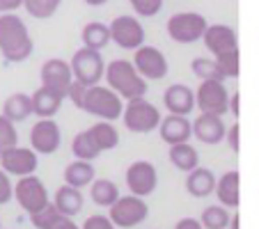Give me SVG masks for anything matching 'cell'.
<instances>
[{"mask_svg": "<svg viewBox=\"0 0 259 229\" xmlns=\"http://www.w3.org/2000/svg\"><path fill=\"white\" fill-rule=\"evenodd\" d=\"M32 37L28 25L14 12L0 14V55L7 62H23L32 55Z\"/></svg>", "mask_w": 259, "mask_h": 229, "instance_id": "6da1fadb", "label": "cell"}, {"mask_svg": "<svg viewBox=\"0 0 259 229\" xmlns=\"http://www.w3.org/2000/svg\"><path fill=\"white\" fill-rule=\"evenodd\" d=\"M103 78H106L108 87L117 92L124 101L147 94V80L136 71L131 60H113L110 64H106Z\"/></svg>", "mask_w": 259, "mask_h": 229, "instance_id": "7a4b0ae2", "label": "cell"}, {"mask_svg": "<svg viewBox=\"0 0 259 229\" xmlns=\"http://www.w3.org/2000/svg\"><path fill=\"white\" fill-rule=\"evenodd\" d=\"M122 108H124V99L117 92H113L108 85L97 83V85H88L80 110L92 115V117L115 122V119L122 117Z\"/></svg>", "mask_w": 259, "mask_h": 229, "instance_id": "3957f363", "label": "cell"}, {"mask_svg": "<svg viewBox=\"0 0 259 229\" xmlns=\"http://www.w3.org/2000/svg\"><path fill=\"white\" fill-rule=\"evenodd\" d=\"M122 122L124 126L131 133H152L158 128V122H161V112L154 103H149L145 97H136L124 101L122 108Z\"/></svg>", "mask_w": 259, "mask_h": 229, "instance_id": "277c9868", "label": "cell"}, {"mask_svg": "<svg viewBox=\"0 0 259 229\" xmlns=\"http://www.w3.org/2000/svg\"><path fill=\"white\" fill-rule=\"evenodd\" d=\"M149 215L145 197L138 195H119L113 204L108 206V218L117 229H133L140 222H145Z\"/></svg>", "mask_w": 259, "mask_h": 229, "instance_id": "5b68a950", "label": "cell"}, {"mask_svg": "<svg viewBox=\"0 0 259 229\" xmlns=\"http://www.w3.org/2000/svg\"><path fill=\"white\" fill-rule=\"evenodd\" d=\"M206 25V16H202L200 12H177L167 19V37L175 44H195L202 39Z\"/></svg>", "mask_w": 259, "mask_h": 229, "instance_id": "8992f818", "label": "cell"}, {"mask_svg": "<svg viewBox=\"0 0 259 229\" xmlns=\"http://www.w3.org/2000/svg\"><path fill=\"white\" fill-rule=\"evenodd\" d=\"M69 67H71L73 80H78V83H83V85L101 83L103 71H106V62H103L101 51H94V49L76 51L71 62H69Z\"/></svg>", "mask_w": 259, "mask_h": 229, "instance_id": "52a82bcc", "label": "cell"}, {"mask_svg": "<svg viewBox=\"0 0 259 229\" xmlns=\"http://www.w3.org/2000/svg\"><path fill=\"white\" fill-rule=\"evenodd\" d=\"M14 200L25 213H34V211L44 209L51 202V197L44 181L39 176L28 174V176H19V184L14 186Z\"/></svg>", "mask_w": 259, "mask_h": 229, "instance_id": "ba28073f", "label": "cell"}, {"mask_svg": "<svg viewBox=\"0 0 259 229\" xmlns=\"http://www.w3.org/2000/svg\"><path fill=\"white\" fill-rule=\"evenodd\" d=\"M108 30H110V41L124 51H136L145 44V28L138 21V16H117V19L110 21Z\"/></svg>", "mask_w": 259, "mask_h": 229, "instance_id": "9c48e42d", "label": "cell"}, {"mask_svg": "<svg viewBox=\"0 0 259 229\" xmlns=\"http://www.w3.org/2000/svg\"><path fill=\"white\" fill-rule=\"evenodd\" d=\"M227 97L230 92L225 87V80H202L195 89V108L200 112L223 117L227 112Z\"/></svg>", "mask_w": 259, "mask_h": 229, "instance_id": "30bf717a", "label": "cell"}, {"mask_svg": "<svg viewBox=\"0 0 259 229\" xmlns=\"http://www.w3.org/2000/svg\"><path fill=\"white\" fill-rule=\"evenodd\" d=\"M133 67L140 73L145 80H161L167 76L170 71V64H167V58L163 55V51H158L156 46H145L136 49V55H133Z\"/></svg>", "mask_w": 259, "mask_h": 229, "instance_id": "8fae6325", "label": "cell"}, {"mask_svg": "<svg viewBox=\"0 0 259 229\" xmlns=\"http://www.w3.org/2000/svg\"><path fill=\"white\" fill-rule=\"evenodd\" d=\"M62 145V131H60L58 122H53V117H44L32 126L30 131V149L37 156H51L60 149Z\"/></svg>", "mask_w": 259, "mask_h": 229, "instance_id": "7c38bea8", "label": "cell"}, {"mask_svg": "<svg viewBox=\"0 0 259 229\" xmlns=\"http://www.w3.org/2000/svg\"><path fill=\"white\" fill-rule=\"evenodd\" d=\"M126 188L131 195L147 197L158 188L156 165L149 161H136L126 167Z\"/></svg>", "mask_w": 259, "mask_h": 229, "instance_id": "4fadbf2b", "label": "cell"}, {"mask_svg": "<svg viewBox=\"0 0 259 229\" xmlns=\"http://www.w3.org/2000/svg\"><path fill=\"white\" fill-rule=\"evenodd\" d=\"M39 165V156L30 147H10L0 154V170H5L10 176H28L34 174Z\"/></svg>", "mask_w": 259, "mask_h": 229, "instance_id": "5bb4252c", "label": "cell"}, {"mask_svg": "<svg viewBox=\"0 0 259 229\" xmlns=\"http://www.w3.org/2000/svg\"><path fill=\"white\" fill-rule=\"evenodd\" d=\"M202 41L211 51L213 58L232 53V51H239V34H236V30L232 25H225V23L206 25L204 34H202Z\"/></svg>", "mask_w": 259, "mask_h": 229, "instance_id": "9a60e30c", "label": "cell"}, {"mask_svg": "<svg viewBox=\"0 0 259 229\" xmlns=\"http://www.w3.org/2000/svg\"><path fill=\"white\" fill-rule=\"evenodd\" d=\"M39 78H41V85H44V87L53 89V92L62 94V97L67 99V89L73 80L71 67H69L67 60H62V58L46 60L39 69Z\"/></svg>", "mask_w": 259, "mask_h": 229, "instance_id": "2e32d148", "label": "cell"}, {"mask_svg": "<svg viewBox=\"0 0 259 229\" xmlns=\"http://www.w3.org/2000/svg\"><path fill=\"white\" fill-rule=\"evenodd\" d=\"M225 124H223V117L218 115H209V112H200L195 117V122H191V131L193 135L197 138L204 145H218L225 138Z\"/></svg>", "mask_w": 259, "mask_h": 229, "instance_id": "e0dca14e", "label": "cell"}, {"mask_svg": "<svg viewBox=\"0 0 259 229\" xmlns=\"http://www.w3.org/2000/svg\"><path fill=\"white\" fill-rule=\"evenodd\" d=\"M158 135L165 145H179V142H188L193 135L191 131V119L186 115H167L161 117L158 122Z\"/></svg>", "mask_w": 259, "mask_h": 229, "instance_id": "ac0fdd59", "label": "cell"}, {"mask_svg": "<svg viewBox=\"0 0 259 229\" xmlns=\"http://www.w3.org/2000/svg\"><path fill=\"white\" fill-rule=\"evenodd\" d=\"M163 103H165L167 112H172V115H186L188 117L193 112V108H195V92L184 83H175L165 89Z\"/></svg>", "mask_w": 259, "mask_h": 229, "instance_id": "d6986e66", "label": "cell"}, {"mask_svg": "<svg viewBox=\"0 0 259 229\" xmlns=\"http://www.w3.org/2000/svg\"><path fill=\"white\" fill-rule=\"evenodd\" d=\"M85 204V197H83V190L80 188H73V186H60L55 190L53 195V206L64 215V218H73L83 211Z\"/></svg>", "mask_w": 259, "mask_h": 229, "instance_id": "ffe728a7", "label": "cell"}, {"mask_svg": "<svg viewBox=\"0 0 259 229\" xmlns=\"http://www.w3.org/2000/svg\"><path fill=\"white\" fill-rule=\"evenodd\" d=\"M30 101H32V115L44 119V117H55L58 115L64 97L41 85L39 89H34V94H30Z\"/></svg>", "mask_w": 259, "mask_h": 229, "instance_id": "44dd1931", "label": "cell"}, {"mask_svg": "<svg viewBox=\"0 0 259 229\" xmlns=\"http://www.w3.org/2000/svg\"><path fill=\"white\" fill-rule=\"evenodd\" d=\"M239 170H230L225 174L215 179V197L225 209H239L241 204V195H239Z\"/></svg>", "mask_w": 259, "mask_h": 229, "instance_id": "7402d4cb", "label": "cell"}, {"mask_svg": "<svg viewBox=\"0 0 259 229\" xmlns=\"http://www.w3.org/2000/svg\"><path fill=\"white\" fill-rule=\"evenodd\" d=\"M186 190L188 195L197 197V200H202V197H209L211 193H213L215 188V174L211 170H206V167H193L191 172H186Z\"/></svg>", "mask_w": 259, "mask_h": 229, "instance_id": "603a6c76", "label": "cell"}, {"mask_svg": "<svg viewBox=\"0 0 259 229\" xmlns=\"http://www.w3.org/2000/svg\"><path fill=\"white\" fill-rule=\"evenodd\" d=\"M97 179V170H94L92 161H76L69 163L67 170H64V184L73 186V188H80L83 190L85 186H90L92 181Z\"/></svg>", "mask_w": 259, "mask_h": 229, "instance_id": "cb8c5ba5", "label": "cell"}, {"mask_svg": "<svg viewBox=\"0 0 259 229\" xmlns=\"http://www.w3.org/2000/svg\"><path fill=\"white\" fill-rule=\"evenodd\" d=\"M167 158L170 163L181 172H191L193 167L200 165V154L197 149L191 145V142H179V145H170V151H167Z\"/></svg>", "mask_w": 259, "mask_h": 229, "instance_id": "d4e9b609", "label": "cell"}, {"mask_svg": "<svg viewBox=\"0 0 259 229\" xmlns=\"http://www.w3.org/2000/svg\"><path fill=\"white\" fill-rule=\"evenodd\" d=\"M3 115L14 124L25 122V119L32 115V101H30V97L23 92H16V94H12V97H7L5 103H3Z\"/></svg>", "mask_w": 259, "mask_h": 229, "instance_id": "484cf974", "label": "cell"}, {"mask_svg": "<svg viewBox=\"0 0 259 229\" xmlns=\"http://www.w3.org/2000/svg\"><path fill=\"white\" fill-rule=\"evenodd\" d=\"M80 39H83L85 49L101 51L110 44V30H108V25L101 23V21H90V23H85L83 30H80Z\"/></svg>", "mask_w": 259, "mask_h": 229, "instance_id": "4316f807", "label": "cell"}, {"mask_svg": "<svg viewBox=\"0 0 259 229\" xmlns=\"http://www.w3.org/2000/svg\"><path fill=\"white\" fill-rule=\"evenodd\" d=\"M90 195H92V202L97 206L108 209V206L119 197V188H117V184L110 179H94L92 184H90Z\"/></svg>", "mask_w": 259, "mask_h": 229, "instance_id": "83f0119b", "label": "cell"}, {"mask_svg": "<svg viewBox=\"0 0 259 229\" xmlns=\"http://www.w3.org/2000/svg\"><path fill=\"white\" fill-rule=\"evenodd\" d=\"M71 154L78 158V161H94V158H99L101 149H99L97 140L92 138V133L80 131V133H76V138L71 140Z\"/></svg>", "mask_w": 259, "mask_h": 229, "instance_id": "f1b7e54d", "label": "cell"}, {"mask_svg": "<svg viewBox=\"0 0 259 229\" xmlns=\"http://www.w3.org/2000/svg\"><path fill=\"white\" fill-rule=\"evenodd\" d=\"M88 131L92 133V138L97 140V145L101 151H110L119 145V133H117V128H115L113 122L101 119V122H97L94 126H90Z\"/></svg>", "mask_w": 259, "mask_h": 229, "instance_id": "f546056e", "label": "cell"}, {"mask_svg": "<svg viewBox=\"0 0 259 229\" xmlns=\"http://www.w3.org/2000/svg\"><path fill=\"white\" fill-rule=\"evenodd\" d=\"M200 224L204 229H227V224H230V209H225L223 204L206 206L202 211Z\"/></svg>", "mask_w": 259, "mask_h": 229, "instance_id": "4dcf8cb0", "label": "cell"}, {"mask_svg": "<svg viewBox=\"0 0 259 229\" xmlns=\"http://www.w3.org/2000/svg\"><path fill=\"white\" fill-rule=\"evenodd\" d=\"M60 5H62V0H23L25 12L32 19H39V21L51 19L60 10Z\"/></svg>", "mask_w": 259, "mask_h": 229, "instance_id": "1f68e13d", "label": "cell"}, {"mask_svg": "<svg viewBox=\"0 0 259 229\" xmlns=\"http://www.w3.org/2000/svg\"><path fill=\"white\" fill-rule=\"evenodd\" d=\"M191 69L200 80H225V76H223V71H220L213 58H195L191 62Z\"/></svg>", "mask_w": 259, "mask_h": 229, "instance_id": "d6a6232c", "label": "cell"}, {"mask_svg": "<svg viewBox=\"0 0 259 229\" xmlns=\"http://www.w3.org/2000/svg\"><path fill=\"white\" fill-rule=\"evenodd\" d=\"M60 218H64V215L60 213L58 209H55L53 202H49L44 209H39V211H34V213H30V222H32L34 229H53L55 222H58Z\"/></svg>", "mask_w": 259, "mask_h": 229, "instance_id": "836d02e7", "label": "cell"}, {"mask_svg": "<svg viewBox=\"0 0 259 229\" xmlns=\"http://www.w3.org/2000/svg\"><path fill=\"white\" fill-rule=\"evenodd\" d=\"M215 64L220 67L223 76L225 78H236L241 73V62H239V51H232V53H225V55H218L213 58Z\"/></svg>", "mask_w": 259, "mask_h": 229, "instance_id": "e575fe53", "label": "cell"}, {"mask_svg": "<svg viewBox=\"0 0 259 229\" xmlns=\"http://www.w3.org/2000/svg\"><path fill=\"white\" fill-rule=\"evenodd\" d=\"M14 145H19V131H16L14 122H10L5 115H0V154Z\"/></svg>", "mask_w": 259, "mask_h": 229, "instance_id": "d590c367", "label": "cell"}, {"mask_svg": "<svg viewBox=\"0 0 259 229\" xmlns=\"http://www.w3.org/2000/svg\"><path fill=\"white\" fill-rule=\"evenodd\" d=\"M131 10L136 12L142 19H149V16H156L163 7V0H128Z\"/></svg>", "mask_w": 259, "mask_h": 229, "instance_id": "8d00e7d4", "label": "cell"}, {"mask_svg": "<svg viewBox=\"0 0 259 229\" xmlns=\"http://www.w3.org/2000/svg\"><path fill=\"white\" fill-rule=\"evenodd\" d=\"M80 229H117V227L110 222L108 215L94 213V215H90V218H85V222H83V227Z\"/></svg>", "mask_w": 259, "mask_h": 229, "instance_id": "74e56055", "label": "cell"}, {"mask_svg": "<svg viewBox=\"0 0 259 229\" xmlns=\"http://www.w3.org/2000/svg\"><path fill=\"white\" fill-rule=\"evenodd\" d=\"M14 200V186L10 181V174L5 170H0V206Z\"/></svg>", "mask_w": 259, "mask_h": 229, "instance_id": "f35d334b", "label": "cell"}, {"mask_svg": "<svg viewBox=\"0 0 259 229\" xmlns=\"http://www.w3.org/2000/svg\"><path fill=\"white\" fill-rule=\"evenodd\" d=\"M223 140L230 145V149L234 151V154H239V149H241V124L234 122L230 128H225V138H223Z\"/></svg>", "mask_w": 259, "mask_h": 229, "instance_id": "ab89813d", "label": "cell"}, {"mask_svg": "<svg viewBox=\"0 0 259 229\" xmlns=\"http://www.w3.org/2000/svg\"><path fill=\"white\" fill-rule=\"evenodd\" d=\"M85 89H88V85L78 83V80H71V85H69V89H67V99H71V103L78 108V110H80V106H83Z\"/></svg>", "mask_w": 259, "mask_h": 229, "instance_id": "60d3db41", "label": "cell"}, {"mask_svg": "<svg viewBox=\"0 0 259 229\" xmlns=\"http://www.w3.org/2000/svg\"><path fill=\"white\" fill-rule=\"evenodd\" d=\"M23 7V0H0V14H7V12H16Z\"/></svg>", "mask_w": 259, "mask_h": 229, "instance_id": "b9f144b4", "label": "cell"}, {"mask_svg": "<svg viewBox=\"0 0 259 229\" xmlns=\"http://www.w3.org/2000/svg\"><path fill=\"white\" fill-rule=\"evenodd\" d=\"M239 101H241V94L239 92H232L227 97V110H232L234 119H239Z\"/></svg>", "mask_w": 259, "mask_h": 229, "instance_id": "7bdbcfd3", "label": "cell"}, {"mask_svg": "<svg viewBox=\"0 0 259 229\" xmlns=\"http://www.w3.org/2000/svg\"><path fill=\"white\" fill-rule=\"evenodd\" d=\"M175 229H204L200 224V220H195V218H181L179 222L175 224Z\"/></svg>", "mask_w": 259, "mask_h": 229, "instance_id": "ee69618b", "label": "cell"}, {"mask_svg": "<svg viewBox=\"0 0 259 229\" xmlns=\"http://www.w3.org/2000/svg\"><path fill=\"white\" fill-rule=\"evenodd\" d=\"M53 229H80V227H78L76 222H73L71 218H60L58 222H55V227H53Z\"/></svg>", "mask_w": 259, "mask_h": 229, "instance_id": "f6af8a7d", "label": "cell"}, {"mask_svg": "<svg viewBox=\"0 0 259 229\" xmlns=\"http://www.w3.org/2000/svg\"><path fill=\"white\" fill-rule=\"evenodd\" d=\"M85 5H90V7H101V5H106L108 0H83Z\"/></svg>", "mask_w": 259, "mask_h": 229, "instance_id": "bcb514c9", "label": "cell"}, {"mask_svg": "<svg viewBox=\"0 0 259 229\" xmlns=\"http://www.w3.org/2000/svg\"><path fill=\"white\" fill-rule=\"evenodd\" d=\"M0 229H3V224H0Z\"/></svg>", "mask_w": 259, "mask_h": 229, "instance_id": "7dc6e473", "label": "cell"}]
</instances>
